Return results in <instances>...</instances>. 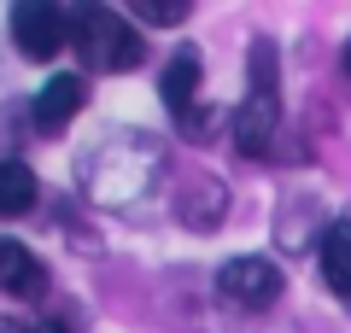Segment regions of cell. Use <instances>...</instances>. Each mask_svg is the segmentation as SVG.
Here are the masks:
<instances>
[{
    "instance_id": "cell-1",
    "label": "cell",
    "mask_w": 351,
    "mask_h": 333,
    "mask_svg": "<svg viewBox=\"0 0 351 333\" xmlns=\"http://www.w3.org/2000/svg\"><path fill=\"white\" fill-rule=\"evenodd\" d=\"M158 175H164V152L152 147L147 135H112L94 158H88L82 187H88V199L100 210H135V205L152 199Z\"/></svg>"
},
{
    "instance_id": "cell-2",
    "label": "cell",
    "mask_w": 351,
    "mask_h": 333,
    "mask_svg": "<svg viewBox=\"0 0 351 333\" xmlns=\"http://www.w3.org/2000/svg\"><path fill=\"white\" fill-rule=\"evenodd\" d=\"M281 135V76H276V41H252L246 53V99L234 111V147L240 158H269Z\"/></svg>"
},
{
    "instance_id": "cell-3",
    "label": "cell",
    "mask_w": 351,
    "mask_h": 333,
    "mask_svg": "<svg viewBox=\"0 0 351 333\" xmlns=\"http://www.w3.org/2000/svg\"><path fill=\"white\" fill-rule=\"evenodd\" d=\"M64 24H71V47L82 53L88 71H135L147 59L141 29H129V18L106 12V6H71Z\"/></svg>"
},
{
    "instance_id": "cell-4",
    "label": "cell",
    "mask_w": 351,
    "mask_h": 333,
    "mask_svg": "<svg viewBox=\"0 0 351 333\" xmlns=\"http://www.w3.org/2000/svg\"><path fill=\"white\" fill-rule=\"evenodd\" d=\"M281 263L269 258H228L223 269H217V293L228 298L234 310H269L281 298Z\"/></svg>"
},
{
    "instance_id": "cell-5",
    "label": "cell",
    "mask_w": 351,
    "mask_h": 333,
    "mask_svg": "<svg viewBox=\"0 0 351 333\" xmlns=\"http://www.w3.org/2000/svg\"><path fill=\"white\" fill-rule=\"evenodd\" d=\"M12 41H18L24 59H53L71 41V24H64V12L47 6V0H24V6H12Z\"/></svg>"
},
{
    "instance_id": "cell-6",
    "label": "cell",
    "mask_w": 351,
    "mask_h": 333,
    "mask_svg": "<svg viewBox=\"0 0 351 333\" xmlns=\"http://www.w3.org/2000/svg\"><path fill=\"white\" fill-rule=\"evenodd\" d=\"M0 293L18 298V304L47 298V263L29 246H18V240H0Z\"/></svg>"
},
{
    "instance_id": "cell-7",
    "label": "cell",
    "mask_w": 351,
    "mask_h": 333,
    "mask_svg": "<svg viewBox=\"0 0 351 333\" xmlns=\"http://www.w3.org/2000/svg\"><path fill=\"white\" fill-rule=\"evenodd\" d=\"M199 82H205V76H199V53H193V47H176L170 64L158 71V94H164V106H170L176 123L199 106Z\"/></svg>"
},
{
    "instance_id": "cell-8",
    "label": "cell",
    "mask_w": 351,
    "mask_h": 333,
    "mask_svg": "<svg viewBox=\"0 0 351 333\" xmlns=\"http://www.w3.org/2000/svg\"><path fill=\"white\" fill-rule=\"evenodd\" d=\"M82 99H88V76H76V71L53 76V82L36 94V129H41V135L64 129V123L76 117V111H82Z\"/></svg>"
},
{
    "instance_id": "cell-9",
    "label": "cell",
    "mask_w": 351,
    "mask_h": 333,
    "mask_svg": "<svg viewBox=\"0 0 351 333\" xmlns=\"http://www.w3.org/2000/svg\"><path fill=\"white\" fill-rule=\"evenodd\" d=\"M223 205H228V193H223L217 175H193V182H182V193H176V217L188 222L193 234H211L217 222H223Z\"/></svg>"
},
{
    "instance_id": "cell-10",
    "label": "cell",
    "mask_w": 351,
    "mask_h": 333,
    "mask_svg": "<svg viewBox=\"0 0 351 333\" xmlns=\"http://www.w3.org/2000/svg\"><path fill=\"white\" fill-rule=\"evenodd\" d=\"M322 281L334 286V298H346L351 310V217H334L322 234Z\"/></svg>"
},
{
    "instance_id": "cell-11",
    "label": "cell",
    "mask_w": 351,
    "mask_h": 333,
    "mask_svg": "<svg viewBox=\"0 0 351 333\" xmlns=\"http://www.w3.org/2000/svg\"><path fill=\"white\" fill-rule=\"evenodd\" d=\"M36 170L18 158H0V217H24L29 205H36Z\"/></svg>"
},
{
    "instance_id": "cell-12",
    "label": "cell",
    "mask_w": 351,
    "mask_h": 333,
    "mask_svg": "<svg viewBox=\"0 0 351 333\" xmlns=\"http://www.w3.org/2000/svg\"><path fill=\"white\" fill-rule=\"evenodd\" d=\"M129 12L141 18V24H188V0H135V6H129Z\"/></svg>"
},
{
    "instance_id": "cell-13",
    "label": "cell",
    "mask_w": 351,
    "mask_h": 333,
    "mask_svg": "<svg viewBox=\"0 0 351 333\" xmlns=\"http://www.w3.org/2000/svg\"><path fill=\"white\" fill-rule=\"evenodd\" d=\"M217 129H223V111L217 106H193L188 117H182V135L188 140H217Z\"/></svg>"
},
{
    "instance_id": "cell-14",
    "label": "cell",
    "mask_w": 351,
    "mask_h": 333,
    "mask_svg": "<svg viewBox=\"0 0 351 333\" xmlns=\"http://www.w3.org/2000/svg\"><path fill=\"white\" fill-rule=\"evenodd\" d=\"M0 333H64L59 321H0Z\"/></svg>"
},
{
    "instance_id": "cell-15",
    "label": "cell",
    "mask_w": 351,
    "mask_h": 333,
    "mask_svg": "<svg viewBox=\"0 0 351 333\" xmlns=\"http://www.w3.org/2000/svg\"><path fill=\"white\" fill-rule=\"evenodd\" d=\"M339 71H346V76H351V41H346V53H339Z\"/></svg>"
}]
</instances>
